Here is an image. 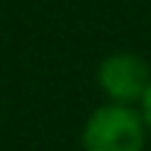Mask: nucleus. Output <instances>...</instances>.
<instances>
[{"label": "nucleus", "instance_id": "2", "mask_svg": "<svg viewBox=\"0 0 151 151\" xmlns=\"http://www.w3.org/2000/svg\"><path fill=\"white\" fill-rule=\"evenodd\" d=\"M98 86L116 104L139 107L145 89L151 86V65L130 50H116L98 65Z\"/></svg>", "mask_w": 151, "mask_h": 151}, {"label": "nucleus", "instance_id": "3", "mask_svg": "<svg viewBox=\"0 0 151 151\" xmlns=\"http://www.w3.org/2000/svg\"><path fill=\"white\" fill-rule=\"evenodd\" d=\"M139 113H142V122H145L148 136H151V86L145 89V95H142V101H139Z\"/></svg>", "mask_w": 151, "mask_h": 151}, {"label": "nucleus", "instance_id": "1", "mask_svg": "<svg viewBox=\"0 0 151 151\" xmlns=\"http://www.w3.org/2000/svg\"><path fill=\"white\" fill-rule=\"evenodd\" d=\"M148 127L142 122L139 107L116 101L95 107L80 133L83 151H142Z\"/></svg>", "mask_w": 151, "mask_h": 151}]
</instances>
